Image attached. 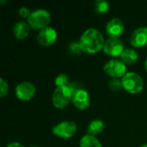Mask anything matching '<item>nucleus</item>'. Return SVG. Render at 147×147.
Wrapping results in <instances>:
<instances>
[{
  "label": "nucleus",
  "mask_w": 147,
  "mask_h": 147,
  "mask_svg": "<svg viewBox=\"0 0 147 147\" xmlns=\"http://www.w3.org/2000/svg\"><path fill=\"white\" fill-rule=\"evenodd\" d=\"M51 20L50 13L46 9H36L31 12L28 18V23L33 29H43L48 27Z\"/></svg>",
  "instance_id": "nucleus-3"
},
{
  "label": "nucleus",
  "mask_w": 147,
  "mask_h": 147,
  "mask_svg": "<svg viewBox=\"0 0 147 147\" xmlns=\"http://www.w3.org/2000/svg\"><path fill=\"white\" fill-rule=\"evenodd\" d=\"M94 8H95V11L97 14L104 15L109 9V3L105 0H97L94 3Z\"/></svg>",
  "instance_id": "nucleus-17"
},
{
  "label": "nucleus",
  "mask_w": 147,
  "mask_h": 147,
  "mask_svg": "<svg viewBox=\"0 0 147 147\" xmlns=\"http://www.w3.org/2000/svg\"><path fill=\"white\" fill-rule=\"evenodd\" d=\"M109 86L111 90L113 91H120L121 90V88H123L122 86V83L121 80H120L119 78H113L109 81Z\"/></svg>",
  "instance_id": "nucleus-19"
},
{
  "label": "nucleus",
  "mask_w": 147,
  "mask_h": 147,
  "mask_svg": "<svg viewBox=\"0 0 147 147\" xmlns=\"http://www.w3.org/2000/svg\"><path fill=\"white\" fill-rule=\"evenodd\" d=\"M79 43L84 53L94 54L103 49L105 40L102 34L99 30L91 28L82 34Z\"/></svg>",
  "instance_id": "nucleus-1"
},
{
  "label": "nucleus",
  "mask_w": 147,
  "mask_h": 147,
  "mask_svg": "<svg viewBox=\"0 0 147 147\" xmlns=\"http://www.w3.org/2000/svg\"><path fill=\"white\" fill-rule=\"evenodd\" d=\"M121 83L124 90L130 94H138L144 87L143 78L136 72H127L121 78Z\"/></svg>",
  "instance_id": "nucleus-2"
},
{
  "label": "nucleus",
  "mask_w": 147,
  "mask_h": 147,
  "mask_svg": "<svg viewBox=\"0 0 147 147\" xmlns=\"http://www.w3.org/2000/svg\"><path fill=\"white\" fill-rule=\"evenodd\" d=\"M131 45L135 48H141L147 45V27H140L134 31L130 38Z\"/></svg>",
  "instance_id": "nucleus-11"
},
{
  "label": "nucleus",
  "mask_w": 147,
  "mask_h": 147,
  "mask_svg": "<svg viewBox=\"0 0 147 147\" xmlns=\"http://www.w3.org/2000/svg\"><path fill=\"white\" fill-rule=\"evenodd\" d=\"M80 147H102L100 141L96 138V136L86 134L80 140Z\"/></svg>",
  "instance_id": "nucleus-16"
},
{
  "label": "nucleus",
  "mask_w": 147,
  "mask_h": 147,
  "mask_svg": "<svg viewBox=\"0 0 147 147\" xmlns=\"http://www.w3.org/2000/svg\"><path fill=\"white\" fill-rule=\"evenodd\" d=\"M104 72L112 78H122L127 74L126 65L118 59H112L108 61L103 66Z\"/></svg>",
  "instance_id": "nucleus-5"
},
{
  "label": "nucleus",
  "mask_w": 147,
  "mask_h": 147,
  "mask_svg": "<svg viewBox=\"0 0 147 147\" xmlns=\"http://www.w3.org/2000/svg\"><path fill=\"white\" fill-rule=\"evenodd\" d=\"M72 91L69 86L58 87L54 90L52 96L53 104L57 109H65L72 99Z\"/></svg>",
  "instance_id": "nucleus-4"
},
{
  "label": "nucleus",
  "mask_w": 147,
  "mask_h": 147,
  "mask_svg": "<svg viewBox=\"0 0 147 147\" xmlns=\"http://www.w3.org/2000/svg\"><path fill=\"white\" fill-rule=\"evenodd\" d=\"M120 57H121V60L125 65H133L136 63V61L138 60V53L134 49H131V48L125 49Z\"/></svg>",
  "instance_id": "nucleus-15"
},
{
  "label": "nucleus",
  "mask_w": 147,
  "mask_h": 147,
  "mask_svg": "<svg viewBox=\"0 0 147 147\" xmlns=\"http://www.w3.org/2000/svg\"><path fill=\"white\" fill-rule=\"evenodd\" d=\"M124 50V44L120 38L109 37L107 40H105L103 52L107 55L111 57H119L121 55Z\"/></svg>",
  "instance_id": "nucleus-7"
},
{
  "label": "nucleus",
  "mask_w": 147,
  "mask_h": 147,
  "mask_svg": "<svg viewBox=\"0 0 147 147\" xmlns=\"http://www.w3.org/2000/svg\"><path fill=\"white\" fill-rule=\"evenodd\" d=\"M7 147H24L21 143H18V142H12V143H9Z\"/></svg>",
  "instance_id": "nucleus-23"
},
{
  "label": "nucleus",
  "mask_w": 147,
  "mask_h": 147,
  "mask_svg": "<svg viewBox=\"0 0 147 147\" xmlns=\"http://www.w3.org/2000/svg\"><path fill=\"white\" fill-rule=\"evenodd\" d=\"M8 91H9L8 83L3 78H1L0 79V97L1 98L4 97L7 95Z\"/></svg>",
  "instance_id": "nucleus-21"
},
{
  "label": "nucleus",
  "mask_w": 147,
  "mask_h": 147,
  "mask_svg": "<svg viewBox=\"0 0 147 147\" xmlns=\"http://www.w3.org/2000/svg\"><path fill=\"white\" fill-rule=\"evenodd\" d=\"M104 128H105V124L102 121L94 120L89 124L87 127V133H88L87 134L93 135V136L98 135L104 131Z\"/></svg>",
  "instance_id": "nucleus-14"
},
{
  "label": "nucleus",
  "mask_w": 147,
  "mask_h": 147,
  "mask_svg": "<svg viewBox=\"0 0 147 147\" xmlns=\"http://www.w3.org/2000/svg\"><path fill=\"white\" fill-rule=\"evenodd\" d=\"M57 36L58 34L56 30L51 27H47L40 30L37 35V42L40 46L49 47L56 41Z\"/></svg>",
  "instance_id": "nucleus-10"
},
{
  "label": "nucleus",
  "mask_w": 147,
  "mask_h": 147,
  "mask_svg": "<svg viewBox=\"0 0 147 147\" xmlns=\"http://www.w3.org/2000/svg\"><path fill=\"white\" fill-rule=\"evenodd\" d=\"M19 16L22 18H28L29 16L31 15L30 10L27 7H22L19 9Z\"/></svg>",
  "instance_id": "nucleus-22"
},
{
  "label": "nucleus",
  "mask_w": 147,
  "mask_h": 147,
  "mask_svg": "<svg viewBox=\"0 0 147 147\" xmlns=\"http://www.w3.org/2000/svg\"><path fill=\"white\" fill-rule=\"evenodd\" d=\"M36 88L31 82L20 83L16 88V96L21 101H29L35 95Z\"/></svg>",
  "instance_id": "nucleus-8"
},
{
  "label": "nucleus",
  "mask_w": 147,
  "mask_h": 147,
  "mask_svg": "<svg viewBox=\"0 0 147 147\" xmlns=\"http://www.w3.org/2000/svg\"><path fill=\"white\" fill-rule=\"evenodd\" d=\"M71 102L79 110H85L90 107V96L87 90L83 88L78 90L72 95Z\"/></svg>",
  "instance_id": "nucleus-9"
},
{
  "label": "nucleus",
  "mask_w": 147,
  "mask_h": 147,
  "mask_svg": "<svg viewBox=\"0 0 147 147\" xmlns=\"http://www.w3.org/2000/svg\"><path fill=\"white\" fill-rule=\"evenodd\" d=\"M78 127L75 122L71 121H64L53 128V134L61 139H70L77 133Z\"/></svg>",
  "instance_id": "nucleus-6"
},
{
  "label": "nucleus",
  "mask_w": 147,
  "mask_h": 147,
  "mask_svg": "<svg viewBox=\"0 0 147 147\" xmlns=\"http://www.w3.org/2000/svg\"><path fill=\"white\" fill-rule=\"evenodd\" d=\"M54 84L55 85L58 87H65V86H68L70 84L69 83V78L67 77L66 74L61 73L59 75L57 76V78L54 80Z\"/></svg>",
  "instance_id": "nucleus-18"
},
{
  "label": "nucleus",
  "mask_w": 147,
  "mask_h": 147,
  "mask_svg": "<svg viewBox=\"0 0 147 147\" xmlns=\"http://www.w3.org/2000/svg\"><path fill=\"white\" fill-rule=\"evenodd\" d=\"M141 147H147V143H146L145 145H143V146H142Z\"/></svg>",
  "instance_id": "nucleus-25"
},
{
  "label": "nucleus",
  "mask_w": 147,
  "mask_h": 147,
  "mask_svg": "<svg viewBox=\"0 0 147 147\" xmlns=\"http://www.w3.org/2000/svg\"><path fill=\"white\" fill-rule=\"evenodd\" d=\"M69 50H70V52H71L72 54H76V55L80 54V53L83 52L79 41H78V42H77V41L71 42V43L70 44V46H69Z\"/></svg>",
  "instance_id": "nucleus-20"
},
{
  "label": "nucleus",
  "mask_w": 147,
  "mask_h": 147,
  "mask_svg": "<svg viewBox=\"0 0 147 147\" xmlns=\"http://www.w3.org/2000/svg\"><path fill=\"white\" fill-rule=\"evenodd\" d=\"M124 29L125 25L119 18L111 19L106 26V32L108 35L112 38H120V36L123 34Z\"/></svg>",
  "instance_id": "nucleus-12"
},
{
  "label": "nucleus",
  "mask_w": 147,
  "mask_h": 147,
  "mask_svg": "<svg viewBox=\"0 0 147 147\" xmlns=\"http://www.w3.org/2000/svg\"><path fill=\"white\" fill-rule=\"evenodd\" d=\"M145 66H146V70L147 71V59H146V64H145Z\"/></svg>",
  "instance_id": "nucleus-24"
},
{
  "label": "nucleus",
  "mask_w": 147,
  "mask_h": 147,
  "mask_svg": "<svg viewBox=\"0 0 147 147\" xmlns=\"http://www.w3.org/2000/svg\"><path fill=\"white\" fill-rule=\"evenodd\" d=\"M32 147H38V146H32Z\"/></svg>",
  "instance_id": "nucleus-26"
},
{
  "label": "nucleus",
  "mask_w": 147,
  "mask_h": 147,
  "mask_svg": "<svg viewBox=\"0 0 147 147\" xmlns=\"http://www.w3.org/2000/svg\"><path fill=\"white\" fill-rule=\"evenodd\" d=\"M29 32H30V26L26 22H22V21L17 22L13 26V34L19 40H23L26 37H28Z\"/></svg>",
  "instance_id": "nucleus-13"
}]
</instances>
